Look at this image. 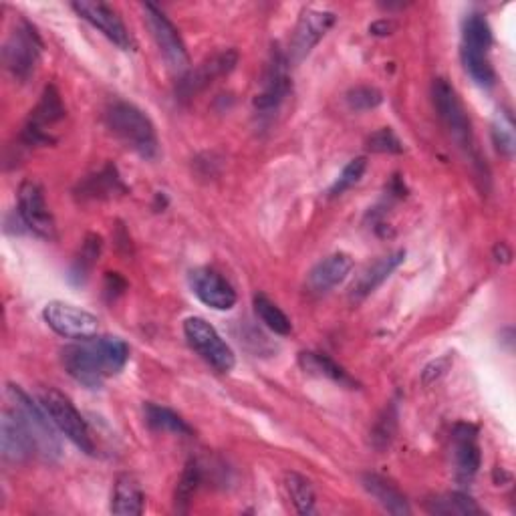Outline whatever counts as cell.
I'll list each match as a JSON object with an SVG mask.
<instances>
[{"mask_svg":"<svg viewBox=\"0 0 516 516\" xmlns=\"http://www.w3.org/2000/svg\"><path fill=\"white\" fill-rule=\"evenodd\" d=\"M129 359V345L121 337H89L61 351L65 371L89 390H97L111 375H117Z\"/></svg>","mask_w":516,"mask_h":516,"instance_id":"6da1fadb","label":"cell"},{"mask_svg":"<svg viewBox=\"0 0 516 516\" xmlns=\"http://www.w3.org/2000/svg\"><path fill=\"white\" fill-rule=\"evenodd\" d=\"M105 123L109 132L134 154L144 160H156L160 154V142L152 119L134 103L113 101L105 109Z\"/></svg>","mask_w":516,"mask_h":516,"instance_id":"7a4b0ae2","label":"cell"},{"mask_svg":"<svg viewBox=\"0 0 516 516\" xmlns=\"http://www.w3.org/2000/svg\"><path fill=\"white\" fill-rule=\"evenodd\" d=\"M492 49V29L484 15L470 13L462 25V45L460 57L466 73L472 81L484 89H490L496 83L494 67L490 63Z\"/></svg>","mask_w":516,"mask_h":516,"instance_id":"3957f363","label":"cell"},{"mask_svg":"<svg viewBox=\"0 0 516 516\" xmlns=\"http://www.w3.org/2000/svg\"><path fill=\"white\" fill-rule=\"evenodd\" d=\"M7 396L11 406L19 412L23 422L27 424L35 444H37V454H41L47 460H59L61 458V440L57 436V428L51 422L49 414L43 410L41 404H37L27 392H23L19 385H9Z\"/></svg>","mask_w":516,"mask_h":516,"instance_id":"277c9868","label":"cell"},{"mask_svg":"<svg viewBox=\"0 0 516 516\" xmlns=\"http://www.w3.org/2000/svg\"><path fill=\"white\" fill-rule=\"evenodd\" d=\"M39 404L49 414L55 428L69 442H73L81 452H85L89 456L95 454V442L91 438L89 426L65 394L53 390V387H47V390L39 392Z\"/></svg>","mask_w":516,"mask_h":516,"instance_id":"5b68a950","label":"cell"},{"mask_svg":"<svg viewBox=\"0 0 516 516\" xmlns=\"http://www.w3.org/2000/svg\"><path fill=\"white\" fill-rule=\"evenodd\" d=\"M43 55V41L29 21H21L3 45L5 69L21 83L29 81Z\"/></svg>","mask_w":516,"mask_h":516,"instance_id":"8992f818","label":"cell"},{"mask_svg":"<svg viewBox=\"0 0 516 516\" xmlns=\"http://www.w3.org/2000/svg\"><path fill=\"white\" fill-rule=\"evenodd\" d=\"M432 99H434V107L438 111V117L442 119L444 127L448 129L450 138L458 144V148L472 154V150H474L472 123H470V117H468L454 85L444 77L434 79Z\"/></svg>","mask_w":516,"mask_h":516,"instance_id":"52a82bcc","label":"cell"},{"mask_svg":"<svg viewBox=\"0 0 516 516\" xmlns=\"http://www.w3.org/2000/svg\"><path fill=\"white\" fill-rule=\"evenodd\" d=\"M184 335L190 347L218 373H228L236 365V355L220 333L202 317H190L184 321Z\"/></svg>","mask_w":516,"mask_h":516,"instance_id":"ba28073f","label":"cell"},{"mask_svg":"<svg viewBox=\"0 0 516 516\" xmlns=\"http://www.w3.org/2000/svg\"><path fill=\"white\" fill-rule=\"evenodd\" d=\"M144 21L168 67L178 75H186L190 71V55L174 23L152 3L144 5Z\"/></svg>","mask_w":516,"mask_h":516,"instance_id":"9c48e42d","label":"cell"},{"mask_svg":"<svg viewBox=\"0 0 516 516\" xmlns=\"http://www.w3.org/2000/svg\"><path fill=\"white\" fill-rule=\"evenodd\" d=\"M65 117V105L55 85H47L37 107L31 111L29 121L23 127L21 140L25 146H51L55 138L49 134V127Z\"/></svg>","mask_w":516,"mask_h":516,"instance_id":"30bf717a","label":"cell"},{"mask_svg":"<svg viewBox=\"0 0 516 516\" xmlns=\"http://www.w3.org/2000/svg\"><path fill=\"white\" fill-rule=\"evenodd\" d=\"M43 319L57 335L65 339H89L95 337L99 329V319L93 313L65 301L47 303L43 309Z\"/></svg>","mask_w":516,"mask_h":516,"instance_id":"8fae6325","label":"cell"},{"mask_svg":"<svg viewBox=\"0 0 516 516\" xmlns=\"http://www.w3.org/2000/svg\"><path fill=\"white\" fill-rule=\"evenodd\" d=\"M71 9L87 21L93 29H97L103 37H107L113 45H117L121 51H134L136 43L134 37L129 35L123 19L119 13L105 5V3H91V0H81V3H73Z\"/></svg>","mask_w":516,"mask_h":516,"instance_id":"7c38bea8","label":"cell"},{"mask_svg":"<svg viewBox=\"0 0 516 516\" xmlns=\"http://www.w3.org/2000/svg\"><path fill=\"white\" fill-rule=\"evenodd\" d=\"M0 454L9 464H25L37 454V444L13 406H9L0 418Z\"/></svg>","mask_w":516,"mask_h":516,"instance_id":"4fadbf2b","label":"cell"},{"mask_svg":"<svg viewBox=\"0 0 516 516\" xmlns=\"http://www.w3.org/2000/svg\"><path fill=\"white\" fill-rule=\"evenodd\" d=\"M337 17L331 11L307 9L301 13V19L295 27V35L289 47V65H299L309 53L319 45V41L331 31Z\"/></svg>","mask_w":516,"mask_h":516,"instance_id":"5bb4252c","label":"cell"},{"mask_svg":"<svg viewBox=\"0 0 516 516\" xmlns=\"http://www.w3.org/2000/svg\"><path fill=\"white\" fill-rule=\"evenodd\" d=\"M19 214L25 226L45 240L57 238V224L47 206L43 186L35 180H25L19 188Z\"/></svg>","mask_w":516,"mask_h":516,"instance_id":"9a60e30c","label":"cell"},{"mask_svg":"<svg viewBox=\"0 0 516 516\" xmlns=\"http://www.w3.org/2000/svg\"><path fill=\"white\" fill-rule=\"evenodd\" d=\"M190 287L194 295L214 311H230L238 301L234 287L218 271L208 267L190 273Z\"/></svg>","mask_w":516,"mask_h":516,"instance_id":"2e32d148","label":"cell"},{"mask_svg":"<svg viewBox=\"0 0 516 516\" xmlns=\"http://www.w3.org/2000/svg\"><path fill=\"white\" fill-rule=\"evenodd\" d=\"M236 63H238V53L234 49H226V51H220V53L208 57L200 67L190 69L186 75H182L180 85H178L180 97H184V99L194 97L196 93L206 89L214 79L224 77L230 71H234Z\"/></svg>","mask_w":516,"mask_h":516,"instance_id":"e0dca14e","label":"cell"},{"mask_svg":"<svg viewBox=\"0 0 516 516\" xmlns=\"http://www.w3.org/2000/svg\"><path fill=\"white\" fill-rule=\"evenodd\" d=\"M289 67H291L289 59L281 51H275L273 59L267 67V73H265L263 91L258 93L256 99H254V107L258 111H263V113L275 111L287 99V95L291 93Z\"/></svg>","mask_w":516,"mask_h":516,"instance_id":"ac0fdd59","label":"cell"},{"mask_svg":"<svg viewBox=\"0 0 516 516\" xmlns=\"http://www.w3.org/2000/svg\"><path fill=\"white\" fill-rule=\"evenodd\" d=\"M452 454L456 476L462 482H470L482 464L480 444H478V430L472 424H456L452 432Z\"/></svg>","mask_w":516,"mask_h":516,"instance_id":"d6986e66","label":"cell"},{"mask_svg":"<svg viewBox=\"0 0 516 516\" xmlns=\"http://www.w3.org/2000/svg\"><path fill=\"white\" fill-rule=\"evenodd\" d=\"M406 261V250H396L381 256L371 267H367L351 287V299L361 301L375 293L387 279H390Z\"/></svg>","mask_w":516,"mask_h":516,"instance_id":"ffe728a7","label":"cell"},{"mask_svg":"<svg viewBox=\"0 0 516 516\" xmlns=\"http://www.w3.org/2000/svg\"><path fill=\"white\" fill-rule=\"evenodd\" d=\"M353 271V258L345 252L331 254L309 273L307 285L313 293H327L341 285Z\"/></svg>","mask_w":516,"mask_h":516,"instance_id":"44dd1931","label":"cell"},{"mask_svg":"<svg viewBox=\"0 0 516 516\" xmlns=\"http://www.w3.org/2000/svg\"><path fill=\"white\" fill-rule=\"evenodd\" d=\"M146 508V494L134 474H119L113 484L111 512L117 516H140Z\"/></svg>","mask_w":516,"mask_h":516,"instance_id":"7402d4cb","label":"cell"},{"mask_svg":"<svg viewBox=\"0 0 516 516\" xmlns=\"http://www.w3.org/2000/svg\"><path fill=\"white\" fill-rule=\"evenodd\" d=\"M361 482H363V488L381 504L383 510L396 516L412 514L408 498L390 480H385L379 474H363Z\"/></svg>","mask_w":516,"mask_h":516,"instance_id":"603a6c76","label":"cell"},{"mask_svg":"<svg viewBox=\"0 0 516 516\" xmlns=\"http://www.w3.org/2000/svg\"><path fill=\"white\" fill-rule=\"evenodd\" d=\"M299 363L301 367L311 373V375H319V377H327L331 379L333 383H339L341 387H349V390H353V387L357 385V381L339 365L335 363L329 355L325 353H317V351H303L299 355Z\"/></svg>","mask_w":516,"mask_h":516,"instance_id":"cb8c5ba5","label":"cell"},{"mask_svg":"<svg viewBox=\"0 0 516 516\" xmlns=\"http://www.w3.org/2000/svg\"><path fill=\"white\" fill-rule=\"evenodd\" d=\"M101 248H103V240L99 234H87L79 254L75 256V261L71 265L69 271V279L75 285H85V281L89 279L93 267L97 265L99 256H101Z\"/></svg>","mask_w":516,"mask_h":516,"instance_id":"d4e9b609","label":"cell"},{"mask_svg":"<svg viewBox=\"0 0 516 516\" xmlns=\"http://www.w3.org/2000/svg\"><path fill=\"white\" fill-rule=\"evenodd\" d=\"M428 512L442 514V516H476L484 510L478 506V502L464 494V492H448L442 496H436L428 502Z\"/></svg>","mask_w":516,"mask_h":516,"instance_id":"484cf974","label":"cell"},{"mask_svg":"<svg viewBox=\"0 0 516 516\" xmlns=\"http://www.w3.org/2000/svg\"><path fill=\"white\" fill-rule=\"evenodd\" d=\"M285 488L289 492V498L295 506V510L299 514H313L315 512V502H317V496H315V490H313V484L297 474V472H287L285 474Z\"/></svg>","mask_w":516,"mask_h":516,"instance_id":"4316f807","label":"cell"},{"mask_svg":"<svg viewBox=\"0 0 516 516\" xmlns=\"http://www.w3.org/2000/svg\"><path fill=\"white\" fill-rule=\"evenodd\" d=\"M254 311H256V317L261 319L273 333L289 335L293 331L291 319L267 295H263V293L254 295Z\"/></svg>","mask_w":516,"mask_h":516,"instance_id":"83f0119b","label":"cell"},{"mask_svg":"<svg viewBox=\"0 0 516 516\" xmlns=\"http://www.w3.org/2000/svg\"><path fill=\"white\" fill-rule=\"evenodd\" d=\"M146 420L158 432H170L178 436H190L192 428L186 424L182 416L172 412L170 408L158 404H146Z\"/></svg>","mask_w":516,"mask_h":516,"instance_id":"f1b7e54d","label":"cell"},{"mask_svg":"<svg viewBox=\"0 0 516 516\" xmlns=\"http://www.w3.org/2000/svg\"><path fill=\"white\" fill-rule=\"evenodd\" d=\"M115 192H125V186L121 184V178L113 166H107L101 174L87 178L81 186L83 198H109Z\"/></svg>","mask_w":516,"mask_h":516,"instance_id":"f546056e","label":"cell"},{"mask_svg":"<svg viewBox=\"0 0 516 516\" xmlns=\"http://www.w3.org/2000/svg\"><path fill=\"white\" fill-rule=\"evenodd\" d=\"M492 140L496 150L504 156V158H512L516 152V134H514V121L512 115L504 109H500L494 115L492 121Z\"/></svg>","mask_w":516,"mask_h":516,"instance_id":"4dcf8cb0","label":"cell"},{"mask_svg":"<svg viewBox=\"0 0 516 516\" xmlns=\"http://www.w3.org/2000/svg\"><path fill=\"white\" fill-rule=\"evenodd\" d=\"M202 482V470H200V464L196 460H190L182 472V478L178 482V488H176V506L180 510H186L188 504L192 502L198 486Z\"/></svg>","mask_w":516,"mask_h":516,"instance_id":"1f68e13d","label":"cell"},{"mask_svg":"<svg viewBox=\"0 0 516 516\" xmlns=\"http://www.w3.org/2000/svg\"><path fill=\"white\" fill-rule=\"evenodd\" d=\"M365 170H367V158H363V156L353 158V160L343 168V172H341V176L335 180V184L331 186L329 196H331V198H337V196H341L343 192H347L349 188H353L355 184H359L361 178H363V174H365Z\"/></svg>","mask_w":516,"mask_h":516,"instance_id":"d6a6232c","label":"cell"},{"mask_svg":"<svg viewBox=\"0 0 516 516\" xmlns=\"http://www.w3.org/2000/svg\"><path fill=\"white\" fill-rule=\"evenodd\" d=\"M345 101H347L351 111H369V109H375V107L381 105L383 95H381V91L377 87L357 85V87L347 91Z\"/></svg>","mask_w":516,"mask_h":516,"instance_id":"836d02e7","label":"cell"},{"mask_svg":"<svg viewBox=\"0 0 516 516\" xmlns=\"http://www.w3.org/2000/svg\"><path fill=\"white\" fill-rule=\"evenodd\" d=\"M367 146L371 152H377V154H402L404 152V144L394 134L392 127H381L379 132H375L367 140Z\"/></svg>","mask_w":516,"mask_h":516,"instance_id":"e575fe53","label":"cell"},{"mask_svg":"<svg viewBox=\"0 0 516 516\" xmlns=\"http://www.w3.org/2000/svg\"><path fill=\"white\" fill-rule=\"evenodd\" d=\"M396 422H398V414L396 408H390L385 412V416L377 422L375 432H373V442L377 448H385L390 446L394 434H396Z\"/></svg>","mask_w":516,"mask_h":516,"instance_id":"d590c367","label":"cell"},{"mask_svg":"<svg viewBox=\"0 0 516 516\" xmlns=\"http://www.w3.org/2000/svg\"><path fill=\"white\" fill-rule=\"evenodd\" d=\"M125 289H127V283H125V279L119 277V273H107V277H105V295H107L109 301H113L119 295H123Z\"/></svg>","mask_w":516,"mask_h":516,"instance_id":"8d00e7d4","label":"cell"},{"mask_svg":"<svg viewBox=\"0 0 516 516\" xmlns=\"http://www.w3.org/2000/svg\"><path fill=\"white\" fill-rule=\"evenodd\" d=\"M448 365H450V357H442V359H438V361H432V363L424 369V381H426V383H432V381L440 379V377L446 373Z\"/></svg>","mask_w":516,"mask_h":516,"instance_id":"74e56055","label":"cell"},{"mask_svg":"<svg viewBox=\"0 0 516 516\" xmlns=\"http://www.w3.org/2000/svg\"><path fill=\"white\" fill-rule=\"evenodd\" d=\"M396 29H398V25L392 19H381L369 27V33L377 35V37H387V35H392Z\"/></svg>","mask_w":516,"mask_h":516,"instance_id":"f35d334b","label":"cell"},{"mask_svg":"<svg viewBox=\"0 0 516 516\" xmlns=\"http://www.w3.org/2000/svg\"><path fill=\"white\" fill-rule=\"evenodd\" d=\"M494 256H496V261L500 263H510V258H512V252H510V248L504 244V242H498L496 246H494Z\"/></svg>","mask_w":516,"mask_h":516,"instance_id":"ab89813d","label":"cell"}]
</instances>
